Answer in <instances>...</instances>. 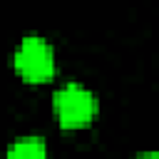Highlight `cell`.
<instances>
[{
	"label": "cell",
	"mask_w": 159,
	"mask_h": 159,
	"mask_svg": "<svg viewBox=\"0 0 159 159\" xmlns=\"http://www.w3.org/2000/svg\"><path fill=\"white\" fill-rule=\"evenodd\" d=\"M52 112L65 129H82L94 119L97 112V99L94 94L80 84V82H67L62 84L55 97H52Z\"/></svg>",
	"instance_id": "6da1fadb"
},
{
	"label": "cell",
	"mask_w": 159,
	"mask_h": 159,
	"mask_svg": "<svg viewBox=\"0 0 159 159\" xmlns=\"http://www.w3.org/2000/svg\"><path fill=\"white\" fill-rule=\"evenodd\" d=\"M12 65H15V72L25 82H32V84L47 82L55 75V50L45 37L27 35L20 40Z\"/></svg>",
	"instance_id": "7a4b0ae2"
},
{
	"label": "cell",
	"mask_w": 159,
	"mask_h": 159,
	"mask_svg": "<svg viewBox=\"0 0 159 159\" xmlns=\"http://www.w3.org/2000/svg\"><path fill=\"white\" fill-rule=\"evenodd\" d=\"M5 159H50V154H47V144L42 139L25 137V139H17L7 147Z\"/></svg>",
	"instance_id": "3957f363"
},
{
	"label": "cell",
	"mask_w": 159,
	"mask_h": 159,
	"mask_svg": "<svg viewBox=\"0 0 159 159\" xmlns=\"http://www.w3.org/2000/svg\"><path fill=\"white\" fill-rule=\"evenodd\" d=\"M134 159H159V152H144V154H139Z\"/></svg>",
	"instance_id": "277c9868"
}]
</instances>
